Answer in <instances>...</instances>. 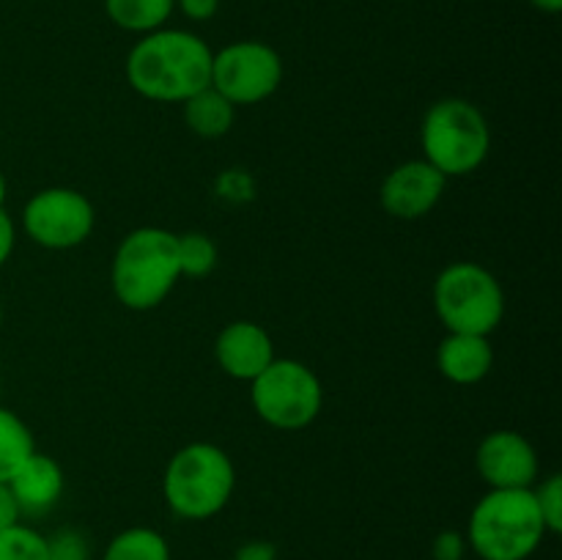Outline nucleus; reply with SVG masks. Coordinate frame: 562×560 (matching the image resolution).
<instances>
[{
	"label": "nucleus",
	"instance_id": "obj_1",
	"mask_svg": "<svg viewBox=\"0 0 562 560\" xmlns=\"http://www.w3.org/2000/svg\"><path fill=\"white\" fill-rule=\"evenodd\" d=\"M212 47L201 36L179 27L146 33L124 60L132 91L148 102L181 104L212 86Z\"/></svg>",
	"mask_w": 562,
	"mask_h": 560
},
{
	"label": "nucleus",
	"instance_id": "obj_2",
	"mask_svg": "<svg viewBox=\"0 0 562 560\" xmlns=\"http://www.w3.org/2000/svg\"><path fill=\"white\" fill-rule=\"evenodd\" d=\"M181 278L176 234L143 225L119 242L110 267L115 300L130 311H154L162 305Z\"/></svg>",
	"mask_w": 562,
	"mask_h": 560
},
{
	"label": "nucleus",
	"instance_id": "obj_3",
	"mask_svg": "<svg viewBox=\"0 0 562 560\" xmlns=\"http://www.w3.org/2000/svg\"><path fill=\"white\" fill-rule=\"evenodd\" d=\"M532 489H488L467 525V547L481 560H527L547 538Z\"/></svg>",
	"mask_w": 562,
	"mask_h": 560
},
{
	"label": "nucleus",
	"instance_id": "obj_4",
	"mask_svg": "<svg viewBox=\"0 0 562 560\" xmlns=\"http://www.w3.org/2000/svg\"><path fill=\"white\" fill-rule=\"evenodd\" d=\"M236 489V467L220 445L190 443L170 456L162 478L168 508L187 522L217 516Z\"/></svg>",
	"mask_w": 562,
	"mask_h": 560
},
{
	"label": "nucleus",
	"instance_id": "obj_5",
	"mask_svg": "<svg viewBox=\"0 0 562 560\" xmlns=\"http://www.w3.org/2000/svg\"><path fill=\"white\" fill-rule=\"evenodd\" d=\"M420 148L423 159L445 179H461L486 163L492 152V130L483 110L470 99H439L423 115Z\"/></svg>",
	"mask_w": 562,
	"mask_h": 560
},
{
	"label": "nucleus",
	"instance_id": "obj_6",
	"mask_svg": "<svg viewBox=\"0 0 562 560\" xmlns=\"http://www.w3.org/2000/svg\"><path fill=\"white\" fill-rule=\"evenodd\" d=\"M431 300L448 333L492 335L505 316V291L497 275L475 261L448 264L434 280Z\"/></svg>",
	"mask_w": 562,
	"mask_h": 560
},
{
	"label": "nucleus",
	"instance_id": "obj_7",
	"mask_svg": "<svg viewBox=\"0 0 562 560\" xmlns=\"http://www.w3.org/2000/svg\"><path fill=\"white\" fill-rule=\"evenodd\" d=\"M250 401L267 426L300 432L322 415L324 384L305 362L274 357L250 382Z\"/></svg>",
	"mask_w": 562,
	"mask_h": 560
},
{
	"label": "nucleus",
	"instance_id": "obj_8",
	"mask_svg": "<svg viewBox=\"0 0 562 560\" xmlns=\"http://www.w3.org/2000/svg\"><path fill=\"white\" fill-rule=\"evenodd\" d=\"M283 82V58L267 42L245 38L225 44L212 58V88H217L234 108L261 104Z\"/></svg>",
	"mask_w": 562,
	"mask_h": 560
},
{
	"label": "nucleus",
	"instance_id": "obj_9",
	"mask_svg": "<svg viewBox=\"0 0 562 560\" xmlns=\"http://www.w3.org/2000/svg\"><path fill=\"white\" fill-rule=\"evenodd\" d=\"M97 225L93 203L71 187H47L31 195L22 209V231L47 250L80 247Z\"/></svg>",
	"mask_w": 562,
	"mask_h": 560
},
{
	"label": "nucleus",
	"instance_id": "obj_10",
	"mask_svg": "<svg viewBox=\"0 0 562 560\" xmlns=\"http://www.w3.org/2000/svg\"><path fill=\"white\" fill-rule=\"evenodd\" d=\"M475 467L488 489H532L541 470L530 439L510 428H499L481 439Z\"/></svg>",
	"mask_w": 562,
	"mask_h": 560
},
{
	"label": "nucleus",
	"instance_id": "obj_11",
	"mask_svg": "<svg viewBox=\"0 0 562 560\" xmlns=\"http://www.w3.org/2000/svg\"><path fill=\"white\" fill-rule=\"evenodd\" d=\"M448 179L426 159H409L384 176L379 203L395 220H420L442 201Z\"/></svg>",
	"mask_w": 562,
	"mask_h": 560
},
{
	"label": "nucleus",
	"instance_id": "obj_12",
	"mask_svg": "<svg viewBox=\"0 0 562 560\" xmlns=\"http://www.w3.org/2000/svg\"><path fill=\"white\" fill-rule=\"evenodd\" d=\"M217 366L239 382H252L274 360L272 335L256 322H231L214 340Z\"/></svg>",
	"mask_w": 562,
	"mask_h": 560
},
{
	"label": "nucleus",
	"instance_id": "obj_13",
	"mask_svg": "<svg viewBox=\"0 0 562 560\" xmlns=\"http://www.w3.org/2000/svg\"><path fill=\"white\" fill-rule=\"evenodd\" d=\"M22 516H44L64 494V470L47 453L33 450L9 481Z\"/></svg>",
	"mask_w": 562,
	"mask_h": 560
},
{
	"label": "nucleus",
	"instance_id": "obj_14",
	"mask_svg": "<svg viewBox=\"0 0 562 560\" xmlns=\"http://www.w3.org/2000/svg\"><path fill=\"white\" fill-rule=\"evenodd\" d=\"M437 366L448 382L477 384L492 373L494 346L488 335L448 333L437 349Z\"/></svg>",
	"mask_w": 562,
	"mask_h": 560
},
{
	"label": "nucleus",
	"instance_id": "obj_15",
	"mask_svg": "<svg viewBox=\"0 0 562 560\" xmlns=\"http://www.w3.org/2000/svg\"><path fill=\"white\" fill-rule=\"evenodd\" d=\"M181 110H184V124L190 126V132L209 137V141L228 135L234 130L236 108L212 86L192 93L187 102H181Z\"/></svg>",
	"mask_w": 562,
	"mask_h": 560
},
{
	"label": "nucleus",
	"instance_id": "obj_16",
	"mask_svg": "<svg viewBox=\"0 0 562 560\" xmlns=\"http://www.w3.org/2000/svg\"><path fill=\"white\" fill-rule=\"evenodd\" d=\"M104 11L121 31L146 36L165 27V22L173 16L176 0H104Z\"/></svg>",
	"mask_w": 562,
	"mask_h": 560
},
{
	"label": "nucleus",
	"instance_id": "obj_17",
	"mask_svg": "<svg viewBox=\"0 0 562 560\" xmlns=\"http://www.w3.org/2000/svg\"><path fill=\"white\" fill-rule=\"evenodd\" d=\"M33 450L36 443L27 423L16 412L0 406V483H9Z\"/></svg>",
	"mask_w": 562,
	"mask_h": 560
},
{
	"label": "nucleus",
	"instance_id": "obj_18",
	"mask_svg": "<svg viewBox=\"0 0 562 560\" xmlns=\"http://www.w3.org/2000/svg\"><path fill=\"white\" fill-rule=\"evenodd\" d=\"M102 560H170L168 538L154 527H126L110 538Z\"/></svg>",
	"mask_w": 562,
	"mask_h": 560
},
{
	"label": "nucleus",
	"instance_id": "obj_19",
	"mask_svg": "<svg viewBox=\"0 0 562 560\" xmlns=\"http://www.w3.org/2000/svg\"><path fill=\"white\" fill-rule=\"evenodd\" d=\"M176 245H179V267L181 278L201 280L217 267V245L212 236L201 234V231H190V234H176Z\"/></svg>",
	"mask_w": 562,
	"mask_h": 560
},
{
	"label": "nucleus",
	"instance_id": "obj_20",
	"mask_svg": "<svg viewBox=\"0 0 562 560\" xmlns=\"http://www.w3.org/2000/svg\"><path fill=\"white\" fill-rule=\"evenodd\" d=\"M0 560H49L47 536L22 522L5 527L0 530Z\"/></svg>",
	"mask_w": 562,
	"mask_h": 560
},
{
	"label": "nucleus",
	"instance_id": "obj_21",
	"mask_svg": "<svg viewBox=\"0 0 562 560\" xmlns=\"http://www.w3.org/2000/svg\"><path fill=\"white\" fill-rule=\"evenodd\" d=\"M532 494H536L538 511H541L547 530L560 533L562 530V475L560 472H552V475L543 478L538 486H532Z\"/></svg>",
	"mask_w": 562,
	"mask_h": 560
},
{
	"label": "nucleus",
	"instance_id": "obj_22",
	"mask_svg": "<svg viewBox=\"0 0 562 560\" xmlns=\"http://www.w3.org/2000/svg\"><path fill=\"white\" fill-rule=\"evenodd\" d=\"M47 552L49 560H91V544L86 533L64 527L47 536Z\"/></svg>",
	"mask_w": 562,
	"mask_h": 560
},
{
	"label": "nucleus",
	"instance_id": "obj_23",
	"mask_svg": "<svg viewBox=\"0 0 562 560\" xmlns=\"http://www.w3.org/2000/svg\"><path fill=\"white\" fill-rule=\"evenodd\" d=\"M467 555V536L459 530H442L431 544L434 560H464Z\"/></svg>",
	"mask_w": 562,
	"mask_h": 560
},
{
	"label": "nucleus",
	"instance_id": "obj_24",
	"mask_svg": "<svg viewBox=\"0 0 562 560\" xmlns=\"http://www.w3.org/2000/svg\"><path fill=\"white\" fill-rule=\"evenodd\" d=\"M176 9L192 22L212 20L220 11V0H176Z\"/></svg>",
	"mask_w": 562,
	"mask_h": 560
},
{
	"label": "nucleus",
	"instance_id": "obj_25",
	"mask_svg": "<svg viewBox=\"0 0 562 560\" xmlns=\"http://www.w3.org/2000/svg\"><path fill=\"white\" fill-rule=\"evenodd\" d=\"M234 560H278V547L272 541L256 538V541L241 544L234 552Z\"/></svg>",
	"mask_w": 562,
	"mask_h": 560
},
{
	"label": "nucleus",
	"instance_id": "obj_26",
	"mask_svg": "<svg viewBox=\"0 0 562 560\" xmlns=\"http://www.w3.org/2000/svg\"><path fill=\"white\" fill-rule=\"evenodd\" d=\"M16 245V225L11 220V214L0 206V267L11 258Z\"/></svg>",
	"mask_w": 562,
	"mask_h": 560
},
{
	"label": "nucleus",
	"instance_id": "obj_27",
	"mask_svg": "<svg viewBox=\"0 0 562 560\" xmlns=\"http://www.w3.org/2000/svg\"><path fill=\"white\" fill-rule=\"evenodd\" d=\"M20 519H22L20 505H16V500H14V494H11L9 483H0V530L16 525Z\"/></svg>",
	"mask_w": 562,
	"mask_h": 560
},
{
	"label": "nucleus",
	"instance_id": "obj_28",
	"mask_svg": "<svg viewBox=\"0 0 562 560\" xmlns=\"http://www.w3.org/2000/svg\"><path fill=\"white\" fill-rule=\"evenodd\" d=\"M538 11H547V14H558L562 9V0H530Z\"/></svg>",
	"mask_w": 562,
	"mask_h": 560
},
{
	"label": "nucleus",
	"instance_id": "obj_29",
	"mask_svg": "<svg viewBox=\"0 0 562 560\" xmlns=\"http://www.w3.org/2000/svg\"><path fill=\"white\" fill-rule=\"evenodd\" d=\"M5 203V176H3V170H0V206H3Z\"/></svg>",
	"mask_w": 562,
	"mask_h": 560
},
{
	"label": "nucleus",
	"instance_id": "obj_30",
	"mask_svg": "<svg viewBox=\"0 0 562 560\" xmlns=\"http://www.w3.org/2000/svg\"><path fill=\"white\" fill-rule=\"evenodd\" d=\"M0 327H3V302H0Z\"/></svg>",
	"mask_w": 562,
	"mask_h": 560
}]
</instances>
